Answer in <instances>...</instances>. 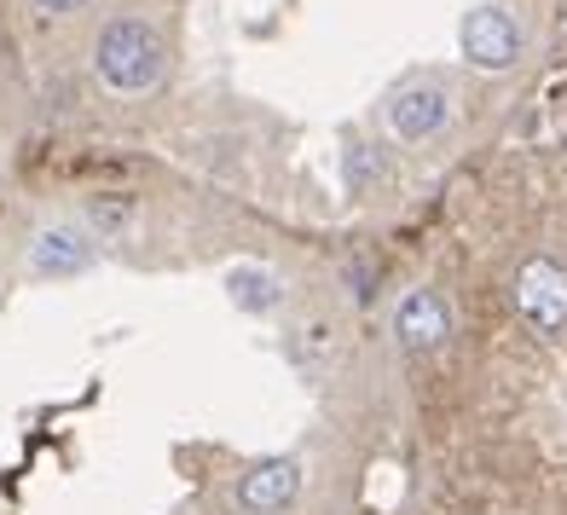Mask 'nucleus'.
I'll list each match as a JSON object with an SVG mask.
<instances>
[{"mask_svg": "<svg viewBox=\"0 0 567 515\" xmlns=\"http://www.w3.org/2000/svg\"><path fill=\"white\" fill-rule=\"evenodd\" d=\"M99 75L116 93H145L163 75V35L145 18H116L99 35Z\"/></svg>", "mask_w": 567, "mask_h": 515, "instance_id": "obj_1", "label": "nucleus"}, {"mask_svg": "<svg viewBox=\"0 0 567 515\" xmlns=\"http://www.w3.org/2000/svg\"><path fill=\"white\" fill-rule=\"evenodd\" d=\"M515 307H522V319L538 325L545 337H561L567 330V267L550 261V255L522 261L515 267Z\"/></svg>", "mask_w": 567, "mask_h": 515, "instance_id": "obj_2", "label": "nucleus"}, {"mask_svg": "<svg viewBox=\"0 0 567 515\" xmlns=\"http://www.w3.org/2000/svg\"><path fill=\"white\" fill-rule=\"evenodd\" d=\"M457 41H463V53H470V64H481V70H509L522 59V30H515V18L504 7H475L463 18Z\"/></svg>", "mask_w": 567, "mask_h": 515, "instance_id": "obj_3", "label": "nucleus"}, {"mask_svg": "<svg viewBox=\"0 0 567 515\" xmlns=\"http://www.w3.org/2000/svg\"><path fill=\"white\" fill-rule=\"evenodd\" d=\"M394 330H400L405 353H434L446 342V330H452V313H446V301L434 290H411L400 301V313H394Z\"/></svg>", "mask_w": 567, "mask_h": 515, "instance_id": "obj_4", "label": "nucleus"}, {"mask_svg": "<svg viewBox=\"0 0 567 515\" xmlns=\"http://www.w3.org/2000/svg\"><path fill=\"white\" fill-rule=\"evenodd\" d=\"M296 486H301V470L296 463H255V470L238 481V504L255 509V515H272L296 498Z\"/></svg>", "mask_w": 567, "mask_h": 515, "instance_id": "obj_5", "label": "nucleus"}, {"mask_svg": "<svg viewBox=\"0 0 567 515\" xmlns=\"http://www.w3.org/2000/svg\"><path fill=\"white\" fill-rule=\"evenodd\" d=\"M87 261H93V244H87V231H75V226H53V231H41L35 249H30V267H35V272H53V278L82 272Z\"/></svg>", "mask_w": 567, "mask_h": 515, "instance_id": "obj_6", "label": "nucleus"}, {"mask_svg": "<svg viewBox=\"0 0 567 515\" xmlns=\"http://www.w3.org/2000/svg\"><path fill=\"white\" fill-rule=\"evenodd\" d=\"M394 134L400 140H429V134H441V122H446V93L441 87H411L394 99Z\"/></svg>", "mask_w": 567, "mask_h": 515, "instance_id": "obj_7", "label": "nucleus"}, {"mask_svg": "<svg viewBox=\"0 0 567 515\" xmlns=\"http://www.w3.org/2000/svg\"><path fill=\"white\" fill-rule=\"evenodd\" d=\"M382 174H389V163H382V157H371V145H353V151H348V179H353L359 192H371Z\"/></svg>", "mask_w": 567, "mask_h": 515, "instance_id": "obj_8", "label": "nucleus"}, {"mask_svg": "<svg viewBox=\"0 0 567 515\" xmlns=\"http://www.w3.org/2000/svg\"><path fill=\"white\" fill-rule=\"evenodd\" d=\"M261 285H267L261 272H238L231 278V296H238L244 307H272V290H261Z\"/></svg>", "mask_w": 567, "mask_h": 515, "instance_id": "obj_9", "label": "nucleus"}, {"mask_svg": "<svg viewBox=\"0 0 567 515\" xmlns=\"http://www.w3.org/2000/svg\"><path fill=\"white\" fill-rule=\"evenodd\" d=\"M35 7H41V12H75L82 0H35Z\"/></svg>", "mask_w": 567, "mask_h": 515, "instance_id": "obj_10", "label": "nucleus"}]
</instances>
